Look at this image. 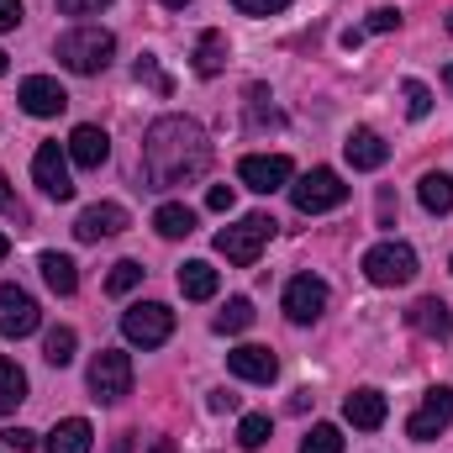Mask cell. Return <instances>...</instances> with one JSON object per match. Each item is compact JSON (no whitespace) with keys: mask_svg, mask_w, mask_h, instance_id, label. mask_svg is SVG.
<instances>
[{"mask_svg":"<svg viewBox=\"0 0 453 453\" xmlns=\"http://www.w3.org/2000/svg\"><path fill=\"white\" fill-rule=\"evenodd\" d=\"M211 164V137L190 116H158L142 137V180L148 190H174L201 180Z\"/></svg>","mask_w":453,"mask_h":453,"instance_id":"1","label":"cell"},{"mask_svg":"<svg viewBox=\"0 0 453 453\" xmlns=\"http://www.w3.org/2000/svg\"><path fill=\"white\" fill-rule=\"evenodd\" d=\"M53 53H58V64H64L69 74H101L116 58V37L106 27H69Z\"/></svg>","mask_w":453,"mask_h":453,"instance_id":"2","label":"cell"},{"mask_svg":"<svg viewBox=\"0 0 453 453\" xmlns=\"http://www.w3.org/2000/svg\"><path fill=\"white\" fill-rule=\"evenodd\" d=\"M274 237V217H242L237 226H222L217 232V253H222L226 264H237V269H248V264H258V253H264V242Z\"/></svg>","mask_w":453,"mask_h":453,"instance_id":"3","label":"cell"},{"mask_svg":"<svg viewBox=\"0 0 453 453\" xmlns=\"http://www.w3.org/2000/svg\"><path fill=\"white\" fill-rule=\"evenodd\" d=\"M290 201H296V211L322 217V211H338L342 201H348V185H342L338 169H306V174L290 185Z\"/></svg>","mask_w":453,"mask_h":453,"instance_id":"4","label":"cell"},{"mask_svg":"<svg viewBox=\"0 0 453 453\" xmlns=\"http://www.w3.org/2000/svg\"><path fill=\"white\" fill-rule=\"evenodd\" d=\"M364 274H369V285H411L417 280V253H411V242H374L369 253H364Z\"/></svg>","mask_w":453,"mask_h":453,"instance_id":"5","label":"cell"},{"mask_svg":"<svg viewBox=\"0 0 453 453\" xmlns=\"http://www.w3.org/2000/svg\"><path fill=\"white\" fill-rule=\"evenodd\" d=\"M121 333H127V342H137V348H158V342H169V333H174V311L158 306V301H137V306L121 311Z\"/></svg>","mask_w":453,"mask_h":453,"instance_id":"6","label":"cell"},{"mask_svg":"<svg viewBox=\"0 0 453 453\" xmlns=\"http://www.w3.org/2000/svg\"><path fill=\"white\" fill-rule=\"evenodd\" d=\"M90 395L116 406L121 395H132V358L116 353V348H101L96 364H90Z\"/></svg>","mask_w":453,"mask_h":453,"instance_id":"7","label":"cell"},{"mask_svg":"<svg viewBox=\"0 0 453 453\" xmlns=\"http://www.w3.org/2000/svg\"><path fill=\"white\" fill-rule=\"evenodd\" d=\"M290 174H296V164H290L285 153H248V158L237 164V180H242L248 190H258V196L285 190V185H290Z\"/></svg>","mask_w":453,"mask_h":453,"instance_id":"8","label":"cell"},{"mask_svg":"<svg viewBox=\"0 0 453 453\" xmlns=\"http://www.w3.org/2000/svg\"><path fill=\"white\" fill-rule=\"evenodd\" d=\"M453 422V390L449 385H433L427 390V401L411 411V422H406V438H417V443H433V438H443Z\"/></svg>","mask_w":453,"mask_h":453,"instance_id":"9","label":"cell"},{"mask_svg":"<svg viewBox=\"0 0 453 453\" xmlns=\"http://www.w3.org/2000/svg\"><path fill=\"white\" fill-rule=\"evenodd\" d=\"M37 322H42L37 301L21 285H0V338H32Z\"/></svg>","mask_w":453,"mask_h":453,"instance_id":"10","label":"cell"},{"mask_svg":"<svg viewBox=\"0 0 453 453\" xmlns=\"http://www.w3.org/2000/svg\"><path fill=\"white\" fill-rule=\"evenodd\" d=\"M32 180H37V185H42V196H53V201H69V196H74L69 158H64V148H58V142H42V148L32 153Z\"/></svg>","mask_w":453,"mask_h":453,"instance_id":"11","label":"cell"},{"mask_svg":"<svg viewBox=\"0 0 453 453\" xmlns=\"http://www.w3.org/2000/svg\"><path fill=\"white\" fill-rule=\"evenodd\" d=\"M327 311V285L317 280V274H296L290 285H285V317L296 322V327H306V322H317Z\"/></svg>","mask_w":453,"mask_h":453,"instance_id":"12","label":"cell"},{"mask_svg":"<svg viewBox=\"0 0 453 453\" xmlns=\"http://www.w3.org/2000/svg\"><path fill=\"white\" fill-rule=\"evenodd\" d=\"M226 369H232L237 380H248V385H269V380L280 374V358H274L269 348H258V342H242V348L226 353Z\"/></svg>","mask_w":453,"mask_h":453,"instance_id":"13","label":"cell"},{"mask_svg":"<svg viewBox=\"0 0 453 453\" xmlns=\"http://www.w3.org/2000/svg\"><path fill=\"white\" fill-rule=\"evenodd\" d=\"M16 101H21V111H27V116H58L64 106H69L64 85H58V80H48V74H32V80H21Z\"/></svg>","mask_w":453,"mask_h":453,"instance_id":"14","label":"cell"},{"mask_svg":"<svg viewBox=\"0 0 453 453\" xmlns=\"http://www.w3.org/2000/svg\"><path fill=\"white\" fill-rule=\"evenodd\" d=\"M116 232H127V206H116V201L85 206L80 222H74V237L80 242H101V237H116Z\"/></svg>","mask_w":453,"mask_h":453,"instance_id":"15","label":"cell"},{"mask_svg":"<svg viewBox=\"0 0 453 453\" xmlns=\"http://www.w3.org/2000/svg\"><path fill=\"white\" fill-rule=\"evenodd\" d=\"M406 322H411L422 338H433V342H449L453 338V311L438 301V296H422V301L406 311Z\"/></svg>","mask_w":453,"mask_h":453,"instance_id":"16","label":"cell"},{"mask_svg":"<svg viewBox=\"0 0 453 453\" xmlns=\"http://www.w3.org/2000/svg\"><path fill=\"white\" fill-rule=\"evenodd\" d=\"M69 158H74L80 169H101V164L111 158V137H106L101 127H90V121H85V127H74V132H69Z\"/></svg>","mask_w":453,"mask_h":453,"instance_id":"17","label":"cell"},{"mask_svg":"<svg viewBox=\"0 0 453 453\" xmlns=\"http://www.w3.org/2000/svg\"><path fill=\"white\" fill-rule=\"evenodd\" d=\"M385 411H390V406H385L380 390H353V395L342 401V417H348L358 433H380V427H385Z\"/></svg>","mask_w":453,"mask_h":453,"instance_id":"18","label":"cell"},{"mask_svg":"<svg viewBox=\"0 0 453 453\" xmlns=\"http://www.w3.org/2000/svg\"><path fill=\"white\" fill-rule=\"evenodd\" d=\"M342 153H348V164H353V169H380V164L390 158L385 137H380V132H369V127H353V137L342 142Z\"/></svg>","mask_w":453,"mask_h":453,"instance_id":"19","label":"cell"},{"mask_svg":"<svg viewBox=\"0 0 453 453\" xmlns=\"http://www.w3.org/2000/svg\"><path fill=\"white\" fill-rule=\"evenodd\" d=\"M37 269H42V280H48L53 296H74V290H80V269H74L69 253H42Z\"/></svg>","mask_w":453,"mask_h":453,"instance_id":"20","label":"cell"},{"mask_svg":"<svg viewBox=\"0 0 453 453\" xmlns=\"http://www.w3.org/2000/svg\"><path fill=\"white\" fill-rule=\"evenodd\" d=\"M90 443H96V433H90L85 417H69L48 433V453H90Z\"/></svg>","mask_w":453,"mask_h":453,"instance_id":"21","label":"cell"},{"mask_svg":"<svg viewBox=\"0 0 453 453\" xmlns=\"http://www.w3.org/2000/svg\"><path fill=\"white\" fill-rule=\"evenodd\" d=\"M180 290H185V301H211V296H217V269H211L206 258L180 264Z\"/></svg>","mask_w":453,"mask_h":453,"instance_id":"22","label":"cell"},{"mask_svg":"<svg viewBox=\"0 0 453 453\" xmlns=\"http://www.w3.org/2000/svg\"><path fill=\"white\" fill-rule=\"evenodd\" d=\"M226 32H201V42H196V74L201 80H211V74H222L226 69Z\"/></svg>","mask_w":453,"mask_h":453,"instance_id":"23","label":"cell"},{"mask_svg":"<svg viewBox=\"0 0 453 453\" xmlns=\"http://www.w3.org/2000/svg\"><path fill=\"white\" fill-rule=\"evenodd\" d=\"M417 196H422V206H427L433 217H449V211H453V180H449V174H438V169H427V174H422Z\"/></svg>","mask_w":453,"mask_h":453,"instance_id":"24","label":"cell"},{"mask_svg":"<svg viewBox=\"0 0 453 453\" xmlns=\"http://www.w3.org/2000/svg\"><path fill=\"white\" fill-rule=\"evenodd\" d=\"M153 232H158V237H190V232H196V211L180 206V201H164V206L153 211Z\"/></svg>","mask_w":453,"mask_h":453,"instance_id":"25","label":"cell"},{"mask_svg":"<svg viewBox=\"0 0 453 453\" xmlns=\"http://www.w3.org/2000/svg\"><path fill=\"white\" fill-rule=\"evenodd\" d=\"M21 401H27V374H21L11 358H0V417L16 411Z\"/></svg>","mask_w":453,"mask_h":453,"instance_id":"26","label":"cell"},{"mask_svg":"<svg viewBox=\"0 0 453 453\" xmlns=\"http://www.w3.org/2000/svg\"><path fill=\"white\" fill-rule=\"evenodd\" d=\"M74 348H80L74 327H53V333L42 338V358H48L53 369H64V364H74Z\"/></svg>","mask_w":453,"mask_h":453,"instance_id":"27","label":"cell"},{"mask_svg":"<svg viewBox=\"0 0 453 453\" xmlns=\"http://www.w3.org/2000/svg\"><path fill=\"white\" fill-rule=\"evenodd\" d=\"M132 74H137V85H148V90H158V96H174V80L158 69V58H153V53H142V58L132 64Z\"/></svg>","mask_w":453,"mask_h":453,"instance_id":"28","label":"cell"},{"mask_svg":"<svg viewBox=\"0 0 453 453\" xmlns=\"http://www.w3.org/2000/svg\"><path fill=\"white\" fill-rule=\"evenodd\" d=\"M248 327H253V301L232 296V301H226V311L217 317V333H248Z\"/></svg>","mask_w":453,"mask_h":453,"instance_id":"29","label":"cell"},{"mask_svg":"<svg viewBox=\"0 0 453 453\" xmlns=\"http://www.w3.org/2000/svg\"><path fill=\"white\" fill-rule=\"evenodd\" d=\"M264 443H269V417H264V411H253V417H242V422H237V449H264Z\"/></svg>","mask_w":453,"mask_h":453,"instance_id":"30","label":"cell"},{"mask_svg":"<svg viewBox=\"0 0 453 453\" xmlns=\"http://www.w3.org/2000/svg\"><path fill=\"white\" fill-rule=\"evenodd\" d=\"M301 453H342V433L333 427V422H317V427L306 433Z\"/></svg>","mask_w":453,"mask_h":453,"instance_id":"31","label":"cell"},{"mask_svg":"<svg viewBox=\"0 0 453 453\" xmlns=\"http://www.w3.org/2000/svg\"><path fill=\"white\" fill-rule=\"evenodd\" d=\"M137 285H142V264H137V258L111 264V280H106V290H111V296H127V290H137Z\"/></svg>","mask_w":453,"mask_h":453,"instance_id":"32","label":"cell"},{"mask_svg":"<svg viewBox=\"0 0 453 453\" xmlns=\"http://www.w3.org/2000/svg\"><path fill=\"white\" fill-rule=\"evenodd\" d=\"M401 96H406V116H411V121H422V116L433 111V90H427L422 80H406Z\"/></svg>","mask_w":453,"mask_h":453,"instance_id":"33","label":"cell"},{"mask_svg":"<svg viewBox=\"0 0 453 453\" xmlns=\"http://www.w3.org/2000/svg\"><path fill=\"white\" fill-rule=\"evenodd\" d=\"M401 27V11L395 5H380V11H369V21H364V32H395Z\"/></svg>","mask_w":453,"mask_h":453,"instance_id":"34","label":"cell"},{"mask_svg":"<svg viewBox=\"0 0 453 453\" xmlns=\"http://www.w3.org/2000/svg\"><path fill=\"white\" fill-rule=\"evenodd\" d=\"M232 5H237L242 16H280L290 0H232Z\"/></svg>","mask_w":453,"mask_h":453,"instance_id":"35","label":"cell"},{"mask_svg":"<svg viewBox=\"0 0 453 453\" xmlns=\"http://www.w3.org/2000/svg\"><path fill=\"white\" fill-rule=\"evenodd\" d=\"M0 211H5V217H16V222H27V206L16 201V190H11V180H5V174H0Z\"/></svg>","mask_w":453,"mask_h":453,"instance_id":"36","label":"cell"},{"mask_svg":"<svg viewBox=\"0 0 453 453\" xmlns=\"http://www.w3.org/2000/svg\"><path fill=\"white\" fill-rule=\"evenodd\" d=\"M111 0H58V11L64 16H96V11H106Z\"/></svg>","mask_w":453,"mask_h":453,"instance_id":"37","label":"cell"},{"mask_svg":"<svg viewBox=\"0 0 453 453\" xmlns=\"http://www.w3.org/2000/svg\"><path fill=\"white\" fill-rule=\"evenodd\" d=\"M0 443H5V449H16V453H27V449H37V433H27V427H11V433H0Z\"/></svg>","mask_w":453,"mask_h":453,"instance_id":"38","label":"cell"},{"mask_svg":"<svg viewBox=\"0 0 453 453\" xmlns=\"http://www.w3.org/2000/svg\"><path fill=\"white\" fill-rule=\"evenodd\" d=\"M21 16H27V11H21V0H0V32H16V27H21Z\"/></svg>","mask_w":453,"mask_h":453,"instance_id":"39","label":"cell"},{"mask_svg":"<svg viewBox=\"0 0 453 453\" xmlns=\"http://www.w3.org/2000/svg\"><path fill=\"white\" fill-rule=\"evenodd\" d=\"M232 201H237L232 185H211V190H206V206H211V211H232Z\"/></svg>","mask_w":453,"mask_h":453,"instance_id":"40","label":"cell"},{"mask_svg":"<svg viewBox=\"0 0 453 453\" xmlns=\"http://www.w3.org/2000/svg\"><path fill=\"white\" fill-rule=\"evenodd\" d=\"M211 411H237V395H226V390H211Z\"/></svg>","mask_w":453,"mask_h":453,"instance_id":"41","label":"cell"},{"mask_svg":"<svg viewBox=\"0 0 453 453\" xmlns=\"http://www.w3.org/2000/svg\"><path fill=\"white\" fill-rule=\"evenodd\" d=\"M111 453H132V433H121V438L111 443Z\"/></svg>","mask_w":453,"mask_h":453,"instance_id":"42","label":"cell"},{"mask_svg":"<svg viewBox=\"0 0 453 453\" xmlns=\"http://www.w3.org/2000/svg\"><path fill=\"white\" fill-rule=\"evenodd\" d=\"M153 453H174V443H169V438H158V443H153Z\"/></svg>","mask_w":453,"mask_h":453,"instance_id":"43","label":"cell"},{"mask_svg":"<svg viewBox=\"0 0 453 453\" xmlns=\"http://www.w3.org/2000/svg\"><path fill=\"white\" fill-rule=\"evenodd\" d=\"M443 85L453 90V64H443Z\"/></svg>","mask_w":453,"mask_h":453,"instance_id":"44","label":"cell"},{"mask_svg":"<svg viewBox=\"0 0 453 453\" xmlns=\"http://www.w3.org/2000/svg\"><path fill=\"white\" fill-rule=\"evenodd\" d=\"M158 5H169V11H180V5H190V0H158Z\"/></svg>","mask_w":453,"mask_h":453,"instance_id":"45","label":"cell"},{"mask_svg":"<svg viewBox=\"0 0 453 453\" xmlns=\"http://www.w3.org/2000/svg\"><path fill=\"white\" fill-rule=\"evenodd\" d=\"M5 253H11V242H5V232H0V258H5Z\"/></svg>","mask_w":453,"mask_h":453,"instance_id":"46","label":"cell"},{"mask_svg":"<svg viewBox=\"0 0 453 453\" xmlns=\"http://www.w3.org/2000/svg\"><path fill=\"white\" fill-rule=\"evenodd\" d=\"M0 74H5V53H0Z\"/></svg>","mask_w":453,"mask_h":453,"instance_id":"47","label":"cell"},{"mask_svg":"<svg viewBox=\"0 0 453 453\" xmlns=\"http://www.w3.org/2000/svg\"><path fill=\"white\" fill-rule=\"evenodd\" d=\"M449 32H453V11H449Z\"/></svg>","mask_w":453,"mask_h":453,"instance_id":"48","label":"cell"}]
</instances>
